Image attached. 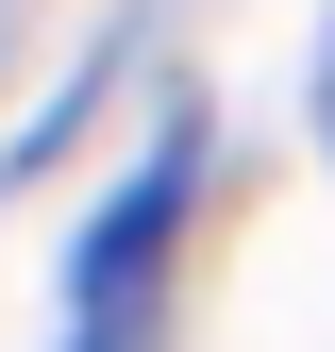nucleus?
<instances>
[{
    "label": "nucleus",
    "instance_id": "1",
    "mask_svg": "<svg viewBox=\"0 0 335 352\" xmlns=\"http://www.w3.org/2000/svg\"><path fill=\"white\" fill-rule=\"evenodd\" d=\"M185 201H201V118H168L101 185L84 252H67V352H151V285H168V252H185Z\"/></svg>",
    "mask_w": 335,
    "mask_h": 352
}]
</instances>
